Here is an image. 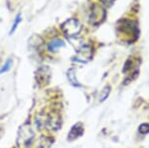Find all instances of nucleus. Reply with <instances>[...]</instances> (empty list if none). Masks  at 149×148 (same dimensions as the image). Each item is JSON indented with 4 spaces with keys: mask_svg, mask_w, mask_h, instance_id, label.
Returning a JSON list of instances; mask_svg holds the SVG:
<instances>
[{
    "mask_svg": "<svg viewBox=\"0 0 149 148\" xmlns=\"http://www.w3.org/2000/svg\"><path fill=\"white\" fill-rule=\"evenodd\" d=\"M81 25L76 19H69L62 25V30L67 37H74L81 32Z\"/></svg>",
    "mask_w": 149,
    "mask_h": 148,
    "instance_id": "1",
    "label": "nucleus"
},
{
    "mask_svg": "<svg viewBox=\"0 0 149 148\" xmlns=\"http://www.w3.org/2000/svg\"><path fill=\"white\" fill-rule=\"evenodd\" d=\"M92 58H93L92 47L85 45V46H81L80 48L79 52L74 57V60H76L77 62H81V63H86V62H88Z\"/></svg>",
    "mask_w": 149,
    "mask_h": 148,
    "instance_id": "2",
    "label": "nucleus"
},
{
    "mask_svg": "<svg viewBox=\"0 0 149 148\" xmlns=\"http://www.w3.org/2000/svg\"><path fill=\"white\" fill-rule=\"evenodd\" d=\"M104 9L100 5H93L91 11L90 20L93 24H98L104 19Z\"/></svg>",
    "mask_w": 149,
    "mask_h": 148,
    "instance_id": "3",
    "label": "nucleus"
},
{
    "mask_svg": "<svg viewBox=\"0 0 149 148\" xmlns=\"http://www.w3.org/2000/svg\"><path fill=\"white\" fill-rule=\"evenodd\" d=\"M83 132H84L83 124H81V123H76V124L71 128V130H70V133L68 135V139L70 141L77 139V138L80 137L81 135L83 134Z\"/></svg>",
    "mask_w": 149,
    "mask_h": 148,
    "instance_id": "4",
    "label": "nucleus"
},
{
    "mask_svg": "<svg viewBox=\"0 0 149 148\" xmlns=\"http://www.w3.org/2000/svg\"><path fill=\"white\" fill-rule=\"evenodd\" d=\"M62 47H65V42L60 39H55L48 44V49L51 52L57 51L59 48H62Z\"/></svg>",
    "mask_w": 149,
    "mask_h": 148,
    "instance_id": "5",
    "label": "nucleus"
},
{
    "mask_svg": "<svg viewBox=\"0 0 149 148\" xmlns=\"http://www.w3.org/2000/svg\"><path fill=\"white\" fill-rule=\"evenodd\" d=\"M68 79H69V81H70V83H72L73 85H74V87H80V83H79L78 82V80H77V78H76V71L74 70V69H71V70H69L68 72Z\"/></svg>",
    "mask_w": 149,
    "mask_h": 148,
    "instance_id": "6",
    "label": "nucleus"
},
{
    "mask_svg": "<svg viewBox=\"0 0 149 148\" xmlns=\"http://www.w3.org/2000/svg\"><path fill=\"white\" fill-rule=\"evenodd\" d=\"M110 90H111V89H110L109 85H105V87L103 88L102 92H100V102L104 101L105 99L109 97V95L110 94Z\"/></svg>",
    "mask_w": 149,
    "mask_h": 148,
    "instance_id": "7",
    "label": "nucleus"
},
{
    "mask_svg": "<svg viewBox=\"0 0 149 148\" xmlns=\"http://www.w3.org/2000/svg\"><path fill=\"white\" fill-rule=\"evenodd\" d=\"M12 64H13L12 60H8V61H7L6 63L3 65V67L0 69V75H2V74L6 73V72H8L9 70H10L11 67H12Z\"/></svg>",
    "mask_w": 149,
    "mask_h": 148,
    "instance_id": "8",
    "label": "nucleus"
},
{
    "mask_svg": "<svg viewBox=\"0 0 149 148\" xmlns=\"http://www.w3.org/2000/svg\"><path fill=\"white\" fill-rule=\"evenodd\" d=\"M138 131L141 134H148L149 133V123H141L138 127Z\"/></svg>",
    "mask_w": 149,
    "mask_h": 148,
    "instance_id": "9",
    "label": "nucleus"
},
{
    "mask_svg": "<svg viewBox=\"0 0 149 148\" xmlns=\"http://www.w3.org/2000/svg\"><path fill=\"white\" fill-rule=\"evenodd\" d=\"M21 15L19 14V15L17 16V18L15 19V22H14V24H13V26H12V28H11V31H10V34H12V33L14 32V31L16 30V28H17V26H18V24L21 22Z\"/></svg>",
    "mask_w": 149,
    "mask_h": 148,
    "instance_id": "10",
    "label": "nucleus"
},
{
    "mask_svg": "<svg viewBox=\"0 0 149 148\" xmlns=\"http://www.w3.org/2000/svg\"><path fill=\"white\" fill-rule=\"evenodd\" d=\"M100 1H102L103 4H105V5L110 6L112 4V2H113V0H100Z\"/></svg>",
    "mask_w": 149,
    "mask_h": 148,
    "instance_id": "11",
    "label": "nucleus"
}]
</instances>
